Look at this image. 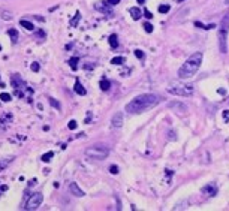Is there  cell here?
Returning <instances> with one entry per match:
<instances>
[{
	"mask_svg": "<svg viewBox=\"0 0 229 211\" xmlns=\"http://www.w3.org/2000/svg\"><path fill=\"white\" fill-rule=\"evenodd\" d=\"M78 60H79L78 57H73V58H70V60H69V64H70V67H72L73 70H75V69H76V66H78V64H76V63H78Z\"/></svg>",
	"mask_w": 229,
	"mask_h": 211,
	"instance_id": "obj_23",
	"label": "cell"
},
{
	"mask_svg": "<svg viewBox=\"0 0 229 211\" xmlns=\"http://www.w3.org/2000/svg\"><path fill=\"white\" fill-rule=\"evenodd\" d=\"M123 118H125V115H123L122 111L116 113V114L112 115V118H111V124H112V127H122V124H123Z\"/></svg>",
	"mask_w": 229,
	"mask_h": 211,
	"instance_id": "obj_8",
	"label": "cell"
},
{
	"mask_svg": "<svg viewBox=\"0 0 229 211\" xmlns=\"http://www.w3.org/2000/svg\"><path fill=\"white\" fill-rule=\"evenodd\" d=\"M135 56H136L138 58H144V53H142L141 50H135Z\"/></svg>",
	"mask_w": 229,
	"mask_h": 211,
	"instance_id": "obj_31",
	"label": "cell"
},
{
	"mask_svg": "<svg viewBox=\"0 0 229 211\" xmlns=\"http://www.w3.org/2000/svg\"><path fill=\"white\" fill-rule=\"evenodd\" d=\"M225 3H226V5H229V0H225Z\"/></svg>",
	"mask_w": 229,
	"mask_h": 211,
	"instance_id": "obj_38",
	"label": "cell"
},
{
	"mask_svg": "<svg viewBox=\"0 0 229 211\" xmlns=\"http://www.w3.org/2000/svg\"><path fill=\"white\" fill-rule=\"evenodd\" d=\"M125 61H126V58H125V57H114V58L111 60V63H112V64H123Z\"/></svg>",
	"mask_w": 229,
	"mask_h": 211,
	"instance_id": "obj_21",
	"label": "cell"
},
{
	"mask_svg": "<svg viewBox=\"0 0 229 211\" xmlns=\"http://www.w3.org/2000/svg\"><path fill=\"white\" fill-rule=\"evenodd\" d=\"M85 156L90 157V159L103 160L109 156V148L106 145H91L85 150Z\"/></svg>",
	"mask_w": 229,
	"mask_h": 211,
	"instance_id": "obj_4",
	"label": "cell"
},
{
	"mask_svg": "<svg viewBox=\"0 0 229 211\" xmlns=\"http://www.w3.org/2000/svg\"><path fill=\"white\" fill-rule=\"evenodd\" d=\"M30 67H32V70H33V72H38V70H39V64H38V63H32V66H30Z\"/></svg>",
	"mask_w": 229,
	"mask_h": 211,
	"instance_id": "obj_32",
	"label": "cell"
},
{
	"mask_svg": "<svg viewBox=\"0 0 229 211\" xmlns=\"http://www.w3.org/2000/svg\"><path fill=\"white\" fill-rule=\"evenodd\" d=\"M168 108L174 110V111L178 113V114H186V113H187V105L183 103V102H178V100L169 102V103H168Z\"/></svg>",
	"mask_w": 229,
	"mask_h": 211,
	"instance_id": "obj_6",
	"label": "cell"
},
{
	"mask_svg": "<svg viewBox=\"0 0 229 211\" xmlns=\"http://www.w3.org/2000/svg\"><path fill=\"white\" fill-rule=\"evenodd\" d=\"M159 12H160V14L169 12V5H162V6H159Z\"/></svg>",
	"mask_w": 229,
	"mask_h": 211,
	"instance_id": "obj_24",
	"label": "cell"
},
{
	"mask_svg": "<svg viewBox=\"0 0 229 211\" xmlns=\"http://www.w3.org/2000/svg\"><path fill=\"white\" fill-rule=\"evenodd\" d=\"M67 126H69V129H72V130H73V129H76V126H78V124H76V121H75V120H70Z\"/></svg>",
	"mask_w": 229,
	"mask_h": 211,
	"instance_id": "obj_29",
	"label": "cell"
},
{
	"mask_svg": "<svg viewBox=\"0 0 229 211\" xmlns=\"http://www.w3.org/2000/svg\"><path fill=\"white\" fill-rule=\"evenodd\" d=\"M100 88H102L103 91H108V90L111 88V82H109L106 78H103V79L100 81Z\"/></svg>",
	"mask_w": 229,
	"mask_h": 211,
	"instance_id": "obj_18",
	"label": "cell"
},
{
	"mask_svg": "<svg viewBox=\"0 0 229 211\" xmlns=\"http://www.w3.org/2000/svg\"><path fill=\"white\" fill-rule=\"evenodd\" d=\"M20 24H21V26H23L26 30H29V32H32V30L35 29V26H33L30 21H26V20H21V21H20Z\"/></svg>",
	"mask_w": 229,
	"mask_h": 211,
	"instance_id": "obj_16",
	"label": "cell"
},
{
	"mask_svg": "<svg viewBox=\"0 0 229 211\" xmlns=\"http://www.w3.org/2000/svg\"><path fill=\"white\" fill-rule=\"evenodd\" d=\"M73 90H75V93H78L79 96H84V94H85V88L81 85L79 79H76V81H75V87H73Z\"/></svg>",
	"mask_w": 229,
	"mask_h": 211,
	"instance_id": "obj_11",
	"label": "cell"
},
{
	"mask_svg": "<svg viewBox=\"0 0 229 211\" xmlns=\"http://www.w3.org/2000/svg\"><path fill=\"white\" fill-rule=\"evenodd\" d=\"M117 3H120V0H105V5L108 6H116Z\"/></svg>",
	"mask_w": 229,
	"mask_h": 211,
	"instance_id": "obj_25",
	"label": "cell"
},
{
	"mask_svg": "<svg viewBox=\"0 0 229 211\" xmlns=\"http://www.w3.org/2000/svg\"><path fill=\"white\" fill-rule=\"evenodd\" d=\"M220 29L229 32V11L223 15V18H222V21H220Z\"/></svg>",
	"mask_w": 229,
	"mask_h": 211,
	"instance_id": "obj_10",
	"label": "cell"
},
{
	"mask_svg": "<svg viewBox=\"0 0 229 211\" xmlns=\"http://www.w3.org/2000/svg\"><path fill=\"white\" fill-rule=\"evenodd\" d=\"M202 192H204V193H210L211 196H214L216 192H217V189H216L214 184H208V186H205V187L202 189Z\"/></svg>",
	"mask_w": 229,
	"mask_h": 211,
	"instance_id": "obj_12",
	"label": "cell"
},
{
	"mask_svg": "<svg viewBox=\"0 0 229 211\" xmlns=\"http://www.w3.org/2000/svg\"><path fill=\"white\" fill-rule=\"evenodd\" d=\"M130 15H132V18L136 21V20H139V18H141L142 12L139 11V8H132V9H130Z\"/></svg>",
	"mask_w": 229,
	"mask_h": 211,
	"instance_id": "obj_13",
	"label": "cell"
},
{
	"mask_svg": "<svg viewBox=\"0 0 229 211\" xmlns=\"http://www.w3.org/2000/svg\"><path fill=\"white\" fill-rule=\"evenodd\" d=\"M8 35L11 36V39H12V42H14V44H17V42H18V32H17L15 29H9V30H8Z\"/></svg>",
	"mask_w": 229,
	"mask_h": 211,
	"instance_id": "obj_14",
	"label": "cell"
},
{
	"mask_svg": "<svg viewBox=\"0 0 229 211\" xmlns=\"http://www.w3.org/2000/svg\"><path fill=\"white\" fill-rule=\"evenodd\" d=\"M2 18H3V20H6V21H11L14 17H12V14H11L9 11L3 9V11H2Z\"/></svg>",
	"mask_w": 229,
	"mask_h": 211,
	"instance_id": "obj_20",
	"label": "cell"
},
{
	"mask_svg": "<svg viewBox=\"0 0 229 211\" xmlns=\"http://www.w3.org/2000/svg\"><path fill=\"white\" fill-rule=\"evenodd\" d=\"M109 172H111V174H119V168H117L116 165H112V166L109 168Z\"/></svg>",
	"mask_w": 229,
	"mask_h": 211,
	"instance_id": "obj_30",
	"label": "cell"
},
{
	"mask_svg": "<svg viewBox=\"0 0 229 211\" xmlns=\"http://www.w3.org/2000/svg\"><path fill=\"white\" fill-rule=\"evenodd\" d=\"M94 67V64H85L84 66V69H93Z\"/></svg>",
	"mask_w": 229,
	"mask_h": 211,
	"instance_id": "obj_36",
	"label": "cell"
},
{
	"mask_svg": "<svg viewBox=\"0 0 229 211\" xmlns=\"http://www.w3.org/2000/svg\"><path fill=\"white\" fill-rule=\"evenodd\" d=\"M78 20H79V12H76V17H75V21L72 20V26H76V23H78Z\"/></svg>",
	"mask_w": 229,
	"mask_h": 211,
	"instance_id": "obj_34",
	"label": "cell"
},
{
	"mask_svg": "<svg viewBox=\"0 0 229 211\" xmlns=\"http://www.w3.org/2000/svg\"><path fill=\"white\" fill-rule=\"evenodd\" d=\"M53 157H54V153H53V151H48V153H45L41 159H42V162H50Z\"/></svg>",
	"mask_w": 229,
	"mask_h": 211,
	"instance_id": "obj_22",
	"label": "cell"
},
{
	"mask_svg": "<svg viewBox=\"0 0 229 211\" xmlns=\"http://www.w3.org/2000/svg\"><path fill=\"white\" fill-rule=\"evenodd\" d=\"M202 53H195V54H192L184 63H183V66L178 69V78H181V79H189V78H192L198 70H199V67H201V63H202Z\"/></svg>",
	"mask_w": 229,
	"mask_h": 211,
	"instance_id": "obj_2",
	"label": "cell"
},
{
	"mask_svg": "<svg viewBox=\"0 0 229 211\" xmlns=\"http://www.w3.org/2000/svg\"><path fill=\"white\" fill-rule=\"evenodd\" d=\"M69 190H70V193H73L75 196H78V198H81V196H84L85 193L79 189V186L76 184V183H70V186H69Z\"/></svg>",
	"mask_w": 229,
	"mask_h": 211,
	"instance_id": "obj_9",
	"label": "cell"
},
{
	"mask_svg": "<svg viewBox=\"0 0 229 211\" xmlns=\"http://www.w3.org/2000/svg\"><path fill=\"white\" fill-rule=\"evenodd\" d=\"M48 102H50V105H51V107H54L56 110H60L62 108V105H60V102H57L54 97H50L48 99Z\"/></svg>",
	"mask_w": 229,
	"mask_h": 211,
	"instance_id": "obj_19",
	"label": "cell"
},
{
	"mask_svg": "<svg viewBox=\"0 0 229 211\" xmlns=\"http://www.w3.org/2000/svg\"><path fill=\"white\" fill-rule=\"evenodd\" d=\"M226 41H228V32L226 30H222L219 29V48L220 51L225 54L228 51V45H226Z\"/></svg>",
	"mask_w": 229,
	"mask_h": 211,
	"instance_id": "obj_7",
	"label": "cell"
},
{
	"mask_svg": "<svg viewBox=\"0 0 229 211\" xmlns=\"http://www.w3.org/2000/svg\"><path fill=\"white\" fill-rule=\"evenodd\" d=\"M109 45H111V48H114V50H116V48L119 47L117 35H111V36H109Z\"/></svg>",
	"mask_w": 229,
	"mask_h": 211,
	"instance_id": "obj_15",
	"label": "cell"
},
{
	"mask_svg": "<svg viewBox=\"0 0 229 211\" xmlns=\"http://www.w3.org/2000/svg\"><path fill=\"white\" fill-rule=\"evenodd\" d=\"M138 3H139V5H144V3H145V0H138Z\"/></svg>",
	"mask_w": 229,
	"mask_h": 211,
	"instance_id": "obj_37",
	"label": "cell"
},
{
	"mask_svg": "<svg viewBox=\"0 0 229 211\" xmlns=\"http://www.w3.org/2000/svg\"><path fill=\"white\" fill-rule=\"evenodd\" d=\"M9 163H11V159H8V160H5V162H0V171H3Z\"/></svg>",
	"mask_w": 229,
	"mask_h": 211,
	"instance_id": "obj_27",
	"label": "cell"
},
{
	"mask_svg": "<svg viewBox=\"0 0 229 211\" xmlns=\"http://www.w3.org/2000/svg\"><path fill=\"white\" fill-rule=\"evenodd\" d=\"M42 201H44V195H42L41 192H36V193H33V195L29 196V199H27L24 208H26V210H36V208L42 204Z\"/></svg>",
	"mask_w": 229,
	"mask_h": 211,
	"instance_id": "obj_5",
	"label": "cell"
},
{
	"mask_svg": "<svg viewBox=\"0 0 229 211\" xmlns=\"http://www.w3.org/2000/svg\"><path fill=\"white\" fill-rule=\"evenodd\" d=\"M142 15H145V18H148V20H150V18H153V15H151V12H150V11H144V14H142Z\"/></svg>",
	"mask_w": 229,
	"mask_h": 211,
	"instance_id": "obj_33",
	"label": "cell"
},
{
	"mask_svg": "<svg viewBox=\"0 0 229 211\" xmlns=\"http://www.w3.org/2000/svg\"><path fill=\"white\" fill-rule=\"evenodd\" d=\"M144 30H145L147 33H151V32H153V26H151L150 23H145V24H144Z\"/></svg>",
	"mask_w": 229,
	"mask_h": 211,
	"instance_id": "obj_28",
	"label": "cell"
},
{
	"mask_svg": "<svg viewBox=\"0 0 229 211\" xmlns=\"http://www.w3.org/2000/svg\"><path fill=\"white\" fill-rule=\"evenodd\" d=\"M0 99H2L3 102H9V100H11V94H8V93H2V94H0Z\"/></svg>",
	"mask_w": 229,
	"mask_h": 211,
	"instance_id": "obj_26",
	"label": "cell"
},
{
	"mask_svg": "<svg viewBox=\"0 0 229 211\" xmlns=\"http://www.w3.org/2000/svg\"><path fill=\"white\" fill-rule=\"evenodd\" d=\"M168 91L171 94H175V96H183V97H189V96H193L195 93V87L192 84H180V82H172L169 87H168Z\"/></svg>",
	"mask_w": 229,
	"mask_h": 211,
	"instance_id": "obj_3",
	"label": "cell"
},
{
	"mask_svg": "<svg viewBox=\"0 0 229 211\" xmlns=\"http://www.w3.org/2000/svg\"><path fill=\"white\" fill-rule=\"evenodd\" d=\"M195 26H196V27H199V29H204V30H211V29L217 27L216 24H208V26H205V24H202V23H199V21H196V23H195Z\"/></svg>",
	"mask_w": 229,
	"mask_h": 211,
	"instance_id": "obj_17",
	"label": "cell"
},
{
	"mask_svg": "<svg viewBox=\"0 0 229 211\" xmlns=\"http://www.w3.org/2000/svg\"><path fill=\"white\" fill-rule=\"evenodd\" d=\"M223 118L225 120H229V111H223Z\"/></svg>",
	"mask_w": 229,
	"mask_h": 211,
	"instance_id": "obj_35",
	"label": "cell"
},
{
	"mask_svg": "<svg viewBox=\"0 0 229 211\" xmlns=\"http://www.w3.org/2000/svg\"><path fill=\"white\" fill-rule=\"evenodd\" d=\"M159 102H160V97L157 94H153V93L139 94L126 105L125 111H127V114H142L144 111L154 108Z\"/></svg>",
	"mask_w": 229,
	"mask_h": 211,
	"instance_id": "obj_1",
	"label": "cell"
}]
</instances>
